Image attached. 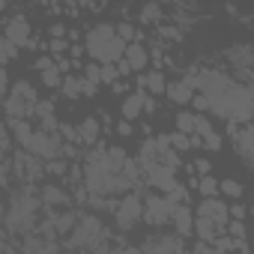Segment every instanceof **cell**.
Here are the masks:
<instances>
[{"mask_svg": "<svg viewBox=\"0 0 254 254\" xmlns=\"http://www.w3.org/2000/svg\"><path fill=\"white\" fill-rule=\"evenodd\" d=\"M230 215H233V218H245V215H248V209L239 203V206H230Z\"/></svg>", "mask_w": 254, "mask_h": 254, "instance_id": "ab89813d", "label": "cell"}, {"mask_svg": "<svg viewBox=\"0 0 254 254\" xmlns=\"http://www.w3.org/2000/svg\"><path fill=\"white\" fill-rule=\"evenodd\" d=\"M168 90V81L162 72H150L147 75V93H165Z\"/></svg>", "mask_w": 254, "mask_h": 254, "instance_id": "83f0119b", "label": "cell"}, {"mask_svg": "<svg viewBox=\"0 0 254 254\" xmlns=\"http://www.w3.org/2000/svg\"><path fill=\"white\" fill-rule=\"evenodd\" d=\"M144 108H147V114H153V111H156V99H153L147 90H144Z\"/></svg>", "mask_w": 254, "mask_h": 254, "instance_id": "f35d334b", "label": "cell"}, {"mask_svg": "<svg viewBox=\"0 0 254 254\" xmlns=\"http://www.w3.org/2000/svg\"><path fill=\"white\" fill-rule=\"evenodd\" d=\"M87 78L99 84V81H102V66H96V63H90V66H87Z\"/></svg>", "mask_w": 254, "mask_h": 254, "instance_id": "74e56055", "label": "cell"}, {"mask_svg": "<svg viewBox=\"0 0 254 254\" xmlns=\"http://www.w3.org/2000/svg\"><path fill=\"white\" fill-rule=\"evenodd\" d=\"M0 45H3V60H6V63H12V60L18 57V48H21V45H18L15 39L3 36V39H0Z\"/></svg>", "mask_w": 254, "mask_h": 254, "instance_id": "f546056e", "label": "cell"}, {"mask_svg": "<svg viewBox=\"0 0 254 254\" xmlns=\"http://www.w3.org/2000/svg\"><path fill=\"white\" fill-rule=\"evenodd\" d=\"M51 51H57V54H60V51H66V42H63V36H57V39L51 42Z\"/></svg>", "mask_w": 254, "mask_h": 254, "instance_id": "60d3db41", "label": "cell"}, {"mask_svg": "<svg viewBox=\"0 0 254 254\" xmlns=\"http://www.w3.org/2000/svg\"><path fill=\"white\" fill-rule=\"evenodd\" d=\"M242 78H248V81L254 84V69H245V72H242Z\"/></svg>", "mask_w": 254, "mask_h": 254, "instance_id": "f6af8a7d", "label": "cell"}, {"mask_svg": "<svg viewBox=\"0 0 254 254\" xmlns=\"http://www.w3.org/2000/svg\"><path fill=\"white\" fill-rule=\"evenodd\" d=\"M6 129L12 132V138L21 144V147H27V141L33 138V126L27 123V117H6Z\"/></svg>", "mask_w": 254, "mask_h": 254, "instance_id": "9a60e30c", "label": "cell"}, {"mask_svg": "<svg viewBox=\"0 0 254 254\" xmlns=\"http://www.w3.org/2000/svg\"><path fill=\"white\" fill-rule=\"evenodd\" d=\"M144 251H183V233H159V236H150L144 239L141 245Z\"/></svg>", "mask_w": 254, "mask_h": 254, "instance_id": "4fadbf2b", "label": "cell"}, {"mask_svg": "<svg viewBox=\"0 0 254 254\" xmlns=\"http://www.w3.org/2000/svg\"><path fill=\"white\" fill-rule=\"evenodd\" d=\"M144 174H147L150 186H156V189H162V191H171V189L177 186V180H174V168L165 165V162H153L150 168H144Z\"/></svg>", "mask_w": 254, "mask_h": 254, "instance_id": "8fae6325", "label": "cell"}, {"mask_svg": "<svg viewBox=\"0 0 254 254\" xmlns=\"http://www.w3.org/2000/svg\"><path fill=\"white\" fill-rule=\"evenodd\" d=\"M102 236H105V227L96 215H78V224L72 227V233L63 245L66 248H87V251L99 248V251H105L108 245L102 242Z\"/></svg>", "mask_w": 254, "mask_h": 254, "instance_id": "277c9868", "label": "cell"}, {"mask_svg": "<svg viewBox=\"0 0 254 254\" xmlns=\"http://www.w3.org/2000/svg\"><path fill=\"white\" fill-rule=\"evenodd\" d=\"M230 138H233V147H236V153H239L242 165L254 171V126L236 129V123L230 120Z\"/></svg>", "mask_w": 254, "mask_h": 254, "instance_id": "9c48e42d", "label": "cell"}, {"mask_svg": "<svg viewBox=\"0 0 254 254\" xmlns=\"http://www.w3.org/2000/svg\"><path fill=\"white\" fill-rule=\"evenodd\" d=\"M39 197H42V206H45V209H66V206L72 203V197H69L60 186H54V183H45V186L39 189Z\"/></svg>", "mask_w": 254, "mask_h": 254, "instance_id": "7c38bea8", "label": "cell"}, {"mask_svg": "<svg viewBox=\"0 0 254 254\" xmlns=\"http://www.w3.org/2000/svg\"><path fill=\"white\" fill-rule=\"evenodd\" d=\"M221 194H227V197H242V183H236V180H221Z\"/></svg>", "mask_w": 254, "mask_h": 254, "instance_id": "1f68e13d", "label": "cell"}, {"mask_svg": "<svg viewBox=\"0 0 254 254\" xmlns=\"http://www.w3.org/2000/svg\"><path fill=\"white\" fill-rule=\"evenodd\" d=\"M60 135H63L66 141H81V132L75 129V126H66V123H60Z\"/></svg>", "mask_w": 254, "mask_h": 254, "instance_id": "836d02e7", "label": "cell"}, {"mask_svg": "<svg viewBox=\"0 0 254 254\" xmlns=\"http://www.w3.org/2000/svg\"><path fill=\"white\" fill-rule=\"evenodd\" d=\"M120 114H123L126 120H138L141 114H147V108H144V93L138 90V93H132V96H126Z\"/></svg>", "mask_w": 254, "mask_h": 254, "instance_id": "ffe728a7", "label": "cell"}, {"mask_svg": "<svg viewBox=\"0 0 254 254\" xmlns=\"http://www.w3.org/2000/svg\"><path fill=\"white\" fill-rule=\"evenodd\" d=\"M209 111H215L224 120L233 123H248L254 117V84H230L218 99L209 102Z\"/></svg>", "mask_w": 254, "mask_h": 254, "instance_id": "3957f363", "label": "cell"}, {"mask_svg": "<svg viewBox=\"0 0 254 254\" xmlns=\"http://www.w3.org/2000/svg\"><path fill=\"white\" fill-rule=\"evenodd\" d=\"M78 132H81V141H84V144H99V132H102V129H99V120H96V117H87V120L78 126Z\"/></svg>", "mask_w": 254, "mask_h": 254, "instance_id": "7402d4cb", "label": "cell"}, {"mask_svg": "<svg viewBox=\"0 0 254 254\" xmlns=\"http://www.w3.org/2000/svg\"><path fill=\"white\" fill-rule=\"evenodd\" d=\"M141 168H150L153 162H159V141L156 138H147L144 144H141Z\"/></svg>", "mask_w": 254, "mask_h": 254, "instance_id": "cb8c5ba5", "label": "cell"}, {"mask_svg": "<svg viewBox=\"0 0 254 254\" xmlns=\"http://www.w3.org/2000/svg\"><path fill=\"white\" fill-rule=\"evenodd\" d=\"M39 206H42V197L33 191L30 183H21L18 189H6L3 236H30V233H36V227H39V221H36Z\"/></svg>", "mask_w": 254, "mask_h": 254, "instance_id": "6da1fadb", "label": "cell"}, {"mask_svg": "<svg viewBox=\"0 0 254 254\" xmlns=\"http://www.w3.org/2000/svg\"><path fill=\"white\" fill-rule=\"evenodd\" d=\"M69 99H78V96H84V90H81V81H75V78H63V87H60Z\"/></svg>", "mask_w": 254, "mask_h": 254, "instance_id": "4dcf8cb0", "label": "cell"}, {"mask_svg": "<svg viewBox=\"0 0 254 254\" xmlns=\"http://www.w3.org/2000/svg\"><path fill=\"white\" fill-rule=\"evenodd\" d=\"M117 135H120V138H129V135H132V120L123 117V120L117 123Z\"/></svg>", "mask_w": 254, "mask_h": 254, "instance_id": "d590c367", "label": "cell"}, {"mask_svg": "<svg viewBox=\"0 0 254 254\" xmlns=\"http://www.w3.org/2000/svg\"><path fill=\"white\" fill-rule=\"evenodd\" d=\"M194 135H200V141H203L206 150H218V147H221L218 132L212 129V123H209L206 117H200V114H197V129H194Z\"/></svg>", "mask_w": 254, "mask_h": 254, "instance_id": "ac0fdd59", "label": "cell"}, {"mask_svg": "<svg viewBox=\"0 0 254 254\" xmlns=\"http://www.w3.org/2000/svg\"><path fill=\"white\" fill-rule=\"evenodd\" d=\"M66 3H75V0H66Z\"/></svg>", "mask_w": 254, "mask_h": 254, "instance_id": "bcb514c9", "label": "cell"}, {"mask_svg": "<svg viewBox=\"0 0 254 254\" xmlns=\"http://www.w3.org/2000/svg\"><path fill=\"white\" fill-rule=\"evenodd\" d=\"M138 18H141L144 24H153V21H159V18H162V6L156 3V0H153V3H144V6H141V15H138Z\"/></svg>", "mask_w": 254, "mask_h": 254, "instance_id": "4316f807", "label": "cell"}, {"mask_svg": "<svg viewBox=\"0 0 254 254\" xmlns=\"http://www.w3.org/2000/svg\"><path fill=\"white\" fill-rule=\"evenodd\" d=\"M227 60L236 66V69H254V45H233L227 51Z\"/></svg>", "mask_w": 254, "mask_h": 254, "instance_id": "e0dca14e", "label": "cell"}, {"mask_svg": "<svg viewBox=\"0 0 254 254\" xmlns=\"http://www.w3.org/2000/svg\"><path fill=\"white\" fill-rule=\"evenodd\" d=\"M126 48H129V42L117 33L114 24H96L84 36V51L96 63H117L126 57Z\"/></svg>", "mask_w": 254, "mask_h": 254, "instance_id": "7a4b0ae2", "label": "cell"}, {"mask_svg": "<svg viewBox=\"0 0 254 254\" xmlns=\"http://www.w3.org/2000/svg\"><path fill=\"white\" fill-rule=\"evenodd\" d=\"M63 33H66V27H63V24H54V27H51V36H54V39H57V36H63Z\"/></svg>", "mask_w": 254, "mask_h": 254, "instance_id": "7bdbcfd3", "label": "cell"}, {"mask_svg": "<svg viewBox=\"0 0 254 254\" xmlns=\"http://www.w3.org/2000/svg\"><path fill=\"white\" fill-rule=\"evenodd\" d=\"M165 194H168V197H171V200H177V203H183V200H186V194H189V191H186V186H180V183H177V186H174V189H171V191H165Z\"/></svg>", "mask_w": 254, "mask_h": 254, "instance_id": "e575fe53", "label": "cell"}, {"mask_svg": "<svg viewBox=\"0 0 254 254\" xmlns=\"http://www.w3.org/2000/svg\"><path fill=\"white\" fill-rule=\"evenodd\" d=\"M114 218H117V230L132 233L144 221V200H141V194L138 191H126V197L114 209Z\"/></svg>", "mask_w": 254, "mask_h": 254, "instance_id": "8992f818", "label": "cell"}, {"mask_svg": "<svg viewBox=\"0 0 254 254\" xmlns=\"http://www.w3.org/2000/svg\"><path fill=\"white\" fill-rule=\"evenodd\" d=\"M117 33H120L126 42H135V39H138V30H135L129 21H120V24H117Z\"/></svg>", "mask_w": 254, "mask_h": 254, "instance_id": "d6a6232c", "label": "cell"}, {"mask_svg": "<svg viewBox=\"0 0 254 254\" xmlns=\"http://www.w3.org/2000/svg\"><path fill=\"white\" fill-rule=\"evenodd\" d=\"M24 150H30L33 156H39V159H45V162H54V159H60V156L66 153V147H63V135L48 132V129H36Z\"/></svg>", "mask_w": 254, "mask_h": 254, "instance_id": "52a82bcc", "label": "cell"}, {"mask_svg": "<svg viewBox=\"0 0 254 254\" xmlns=\"http://www.w3.org/2000/svg\"><path fill=\"white\" fill-rule=\"evenodd\" d=\"M174 209H177V200H171L168 194L159 197V194H150L144 197V221L150 227H165L174 221Z\"/></svg>", "mask_w": 254, "mask_h": 254, "instance_id": "ba28073f", "label": "cell"}, {"mask_svg": "<svg viewBox=\"0 0 254 254\" xmlns=\"http://www.w3.org/2000/svg\"><path fill=\"white\" fill-rule=\"evenodd\" d=\"M194 230H197L200 239H215V233H221V227L212 218H206V215H197L194 218Z\"/></svg>", "mask_w": 254, "mask_h": 254, "instance_id": "d4e9b609", "label": "cell"}, {"mask_svg": "<svg viewBox=\"0 0 254 254\" xmlns=\"http://www.w3.org/2000/svg\"><path fill=\"white\" fill-rule=\"evenodd\" d=\"M165 96H168L174 105H189V102L194 99V87H191L189 81H171L168 90H165Z\"/></svg>", "mask_w": 254, "mask_h": 254, "instance_id": "2e32d148", "label": "cell"}, {"mask_svg": "<svg viewBox=\"0 0 254 254\" xmlns=\"http://www.w3.org/2000/svg\"><path fill=\"white\" fill-rule=\"evenodd\" d=\"M194 168H197V171H200V174H206V171H209V162H197V165H194Z\"/></svg>", "mask_w": 254, "mask_h": 254, "instance_id": "ee69618b", "label": "cell"}, {"mask_svg": "<svg viewBox=\"0 0 254 254\" xmlns=\"http://www.w3.org/2000/svg\"><path fill=\"white\" fill-rule=\"evenodd\" d=\"M197 189H200L203 197H215L221 191V183H215L212 177H203V180H197Z\"/></svg>", "mask_w": 254, "mask_h": 254, "instance_id": "f1b7e54d", "label": "cell"}, {"mask_svg": "<svg viewBox=\"0 0 254 254\" xmlns=\"http://www.w3.org/2000/svg\"><path fill=\"white\" fill-rule=\"evenodd\" d=\"M42 84L51 87V90H60V87H63V69L57 66V60H54L51 66L42 69Z\"/></svg>", "mask_w": 254, "mask_h": 254, "instance_id": "603a6c76", "label": "cell"}, {"mask_svg": "<svg viewBox=\"0 0 254 254\" xmlns=\"http://www.w3.org/2000/svg\"><path fill=\"white\" fill-rule=\"evenodd\" d=\"M126 60H129V66L135 72H144L147 63H150V51L141 45V42H129V48H126Z\"/></svg>", "mask_w": 254, "mask_h": 254, "instance_id": "d6986e66", "label": "cell"}, {"mask_svg": "<svg viewBox=\"0 0 254 254\" xmlns=\"http://www.w3.org/2000/svg\"><path fill=\"white\" fill-rule=\"evenodd\" d=\"M174 230L177 233H183V236H189L191 230H194V218H191V209L186 206V203H177V209H174Z\"/></svg>", "mask_w": 254, "mask_h": 254, "instance_id": "44dd1931", "label": "cell"}, {"mask_svg": "<svg viewBox=\"0 0 254 254\" xmlns=\"http://www.w3.org/2000/svg\"><path fill=\"white\" fill-rule=\"evenodd\" d=\"M3 36H9V39H15L18 45H30V24H27V18L18 12V15H12L9 21H6V33Z\"/></svg>", "mask_w": 254, "mask_h": 254, "instance_id": "5bb4252c", "label": "cell"}, {"mask_svg": "<svg viewBox=\"0 0 254 254\" xmlns=\"http://www.w3.org/2000/svg\"><path fill=\"white\" fill-rule=\"evenodd\" d=\"M227 230H230L233 236H245V224H242V218H233V221H227Z\"/></svg>", "mask_w": 254, "mask_h": 254, "instance_id": "8d00e7d4", "label": "cell"}, {"mask_svg": "<svg viewBox=\"0 0 254 254\" xmlns=\"http://www.w3.org/2000/svg\"><path fill=\"white\" fill-rule=\"evenodd\" d=\"M197 215H206V218H212L221 230H227V221H230V206H227L224 200H218V197H203V203L197 206Z\"/></svg>", "mask_w": 254, "mask_h": 254, "instance_id": "30bf717a", "label": "cell"}, {"mask_svg": "<svg viewBox=\"0 0 254 254\" xmlns=\"http://www.w3.org/2000/svg\"><path fill=\"white\" fill-rule=\"evenodd\" d=\"M51 63H54V60H51V57H39V60H36V63H33V66H36V69H39V72H42V69H45V66H51Z\"/></svg>", "mask_w": 254, "mask_h": 254, "instance_id": "b9f144b4", "label": "cell"}, {"mask_svg": "<svg viewBox=\"0 0 254 254\" xmlns=\"http://www.w3.org/2000/svg\"><path fill=\"white\" fill-rule=\"evenodd\" d=\"M177 129H183V132H189V135H194V129H197V114H189V111H180V114H177Z\"/></svg>", "mask_w": 254, "mask_h": 254, "instance_id": "484cf974", "label": "cell"}, {"mask_svg": "<svg viewBox=\"0 0 254 254\" xmlns=\"http://www.w3.org/2000/svg\"><path fill=\"white\" fill-rule=\"evenodd\" d=\"M36 105H39V96H36V87L30 81H15L3 99V111L6 117H30L36 114Z\"/></svg>", "mask_w": 254, "mask_h": 254, "instance_id": "5b68a950", "label": "cell"}]
</instances>
